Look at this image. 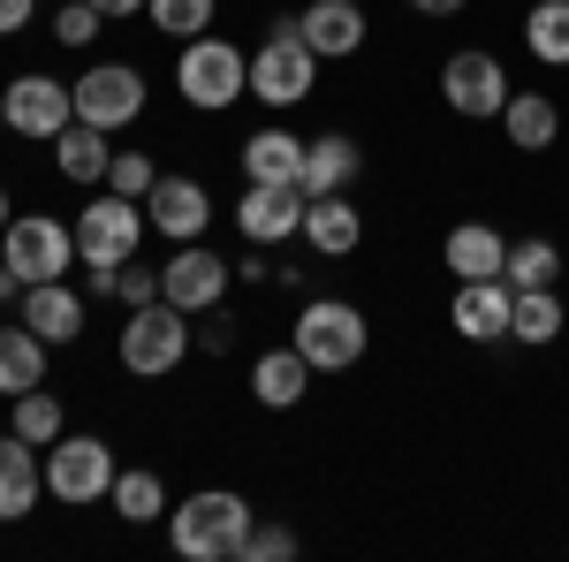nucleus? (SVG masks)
Segmentation results:
<instances>
[{
    "label": "nucleus",
    "mask_w": 569,
    "mask_h": 562,
    "mask_svg": "<svg viewBox=\"0 0 569 562\" xmlns=\"http://www.w3.org/2000/svg\"><path fill=\"white\" fill-rule=\"evenodd\" d=\"M31 16H39V0H0V39H8V31H23Z\"/></svg>",
    "instance_id": "nucleus-37"
},
{
    "label": "nucleus",
    "mask_w": 569,
    "mask_h": 562,
    "mask_svg": "<svg viewBox=\"0 0 569 562\" xmlns=\"http://www.w3.org/2000/svg\"><path fill=\"white\" fill-rule=\"evenodd\" d=\"M297 236H305L319 259H350L357 244H365V214H357L342 190H327V198H305V228Z\"/></svg>",
    "instance_id": "nucleus-18"
},
{
    "label": "nucleus",
    "mask_w": 569,
    "mask_h": 562,
    "mask_svg": "<svg viewBox=\"0 0 569 562\" xmlns=\"http://www.w3.org/2000/svg\"><path fill=\"white\" fill-rule=\"evenodd\" d=\"M114 297L130 304H160V266H137V259H122V282H114Z\"/></svg>",
    "instance_id": "nucleus-36"
},
{
    "label": "nucleus",
    "mask_w": 569,
    "mask_h": 562,
    "mask_svg": "<svg viewBox=\"0 0 569 562\" xmlns=\"http://www.w3.org/2000/svg\"><path fill=\"white\" fill-rule=\"evenodd\" d=\"M311 77H319V53L297 39V16H273L266 46L251 53V99H266V107H297V99L311 91Z\"/></svg>",
    "instance_id": "nucleus-4"
},
{
    "label": "nucleus",
    "mask_w": 569,
    "mask_h": 562,
    "mask_svg": "<svg viewBox=\"0 0 569 562\" xmlns=\"http://www.w3.org/2000/svg\"><path fill=\"white\" fill-rule=\"evenodd\" d=\"M46 335H31L23 319L0 327V395H23V388H46Z\"/></svg>",
    "instance_id": "nucleus-24"
},
{
    "label": "nucleus",
    "mask_w": 569,
    "mask_h": 562,
    "mask_svg": "<svg viewBox=\"0 0 569 562\" xmlns=\"http://www.w3.org/2000/svg\"><path fill=\"white\" fill-rule=\"evenodd\" d=\"M122 365H130L137 381H160V373H176L182 357H190V312H176V304H137L130 327H122Z\"/></svg>",
    "instance_id": "nucleus-5"
},
{
    "label": "nucleus",
    "mask_w": 569,
    "mask_h": 562,
    "mask_svg": "<svg viewBox=\"0 0 569 562\" xmlns=\"http://www.w3.org/2000/svg\"><path fill=\"white\" fill-rule=\"evenodd\" d=\"M440 259H448V274H456V282H493V274L509 266V244H501V228H486V220H463V228H448Z\"/></svg>",
    "instance_id": "nucleus-20"
},
{
    "label": "nucleus",
    "mask_w": 569,
    "mask_h": 562,
    "mask_svg": "<svg viewBox=\"0 0 569 562\" xmlns=\"http://www.w3.org/2000/svg\"><path fill=\"white\" fill-rule=\"evenodd\" d=\"M107 137L114 130H99V122H69V130L53 137V168L69 175V183H107V168H114Z\"/></svg>",
    "instance_id": "nucleus-22"
},
{
    "label": "nucleus",
    "mask_w": 569,
    "mask_h": 562,
    "mask_svg": "<svg viewBox=\"0 0 569 562\" xmlns=\"http://www.w3.org/2000/svg\"><path fill=\"white\" fill-rule=\"evenodd\" d=\"M243 175L251 183H305V137H289V130L243 137Z\"/></svg>",
    "instance_id": "nucleus-25"
},
{
    "label": "nucleus",
    "mask_w": 569,
    "mask_h": 562,
    "mask_svg": "<svg viewBox=\"0 0 569 562\" xmlns=\"http://www.w3.org/2000/svg\"><path fill=\"white\" fill-rule=\"evenodd\" d=\"M23 327L46 335V343H77L84 335V297L69 282H31L23 289Z\"/></svg>",
    "instance_id": "nucleus-19"
},
{
    "label": "nucleus",
    "mask_w": 569,
    "mask_h": 562,
    "mask_svg": "<svg viewBox=\"0 0 569 562\" xmlns=\"http://www.w3.org/2000/svg\"><path fill=\"white\" fill-rule=\"evenodd\" d=\"M0 130H8V107H0Z\"/></svg>",
    "instance_id": "nucleus-44"
},
{
    "label": "nucleus",
    "mask_w": 569,
    "mask_h": 562,
    "mask_svg": "<svg viewBox=\"0 0 569 562\" xmlns=\"http://www.w3.org/2000/svg\"><path fill=\"white\" fill-rule=\"evenodd\" d=\"M144 220H152L160 236H176V244H198V236L213 228V198H206V183H190V175H160L152 198H144Z\"/></svg>",
    "instance_id": "nucleus-14"
},
{
    "label": "nucleus",
    "mask_w": 569,
    "mask_h": 562,
    "mask_svg": "<svg viewBox=\"0 0 569 562\" xmlns=\"http://www.w3.org/2000/svg\"><path fill=\"white\" fill-rule=\"evenodd\" d=\"M8 426L23 433L31 448H53V441L69 433V411H61V395H46V388H23V395H8Z\"/></svg>",
    "instance_id": "nucleus-28"
},
{
    "label": "nucleus",
    "mask_w": 569,
    "mask_h": 562,
    "mask_svg": "<svg viewBox=\"0 0 569 562\" xmlns=\"http://www.w3.org/2000/svg\"><path fill=\"white\" fill-rule=\"evenodd\" d=\"M289 555H297V532H289V524H251L243 562H289Z\"/></svg>",
    "instance_id": "nucleus-35"
},
{
    "label": "nucleus",
    "mask_w": 569,
    "mask_h": 562,
    "mask_svg": "<svg viewBox=\"0 0 569 562\" xmlns=\"http://www.w3.org/2000/svg\"><path fill=\"white\" fill-rule=\"evenodd\" d=\"M39 456L46 448H31L16 426L0 433V524H16V517L39 510V494H46V464Z\"/></svg>",
    "instance_id": "nucleus-17"
},
{
    "label": "nucleus",
    "mask_w": 569,
    "mask_h": 562,
    "mask_svg": "<svg viewBox=\"0 0 569 562\" xmlns=\"http://www.w3.org/2000/svg\"><path fill=\"white\" fill-rule=\"evenodd\" d=\"M91 8H99L107 23H122V16H144V0H91Z\"/></svg>",
    "instance_id": "nucleus-41"
},
{
    "label": "nucleus",
    "mask_w": 569,
    "mask_h": 562,
    "mask_svg": "<svg viewBox=\"0 0 569 562\" xmlns=\"http://www.w3.org/2000/svg\"><path fill=\"white\" fill-rule=\"evenodd\" d=\"M107 502H114L130 524L168 517V486H160V472H114V494H107Z\"/></svg>",
    "instance_id": "nucleus-31"
},
{
    "label": "nucleus",
    "mask_w": 569,
    "mask_h": 562,
    "mask_svg": "<svg viewBox=\"0 0 569 562\" xmlns=\"http://www.w3.org/2000/svg\"><path fill=\"white\" fill-rule=\"evenodd\" d=\"M509 304L517 289L493 274V282H456V304H448V327L463 335V343H501L509 335Z\"/></svg>",
    "instance_id": "nucleus-15"
},
{
    "label": "nucleus",
    "mask_w": 569,
    "mask_h": 562,
    "mask_svg": "<svg viewBox=\"0 0 569 562\" xmlns=\"http://www.w3.org/2000/svg\"><path fill=\"white\" fill-rule=\"evenodd\" d=\"M311 388V365H305V349L289 343V349H266L259 365H251V395H259L266 411H297Z\"/></svg>",
    "instance_id": "nucleus-21"
},
{
    "label": "nucleus",
    "mask_w": 569,
    "mask_h": 562,
    "mask_svg": "<svg viewBox=\"0 0 569 562\" xmlns=\"http://www.w3.org/2000/svg\"><path fill=\"white\" fill-rule=\"evenodd\" d=\"M114 282H122V266H84V289H91V297H114Z\"/></svg>",
    "instance_id": "nucleus-39"
},
{
    "label": "nucleus",
    "mask_w": 569,
    "mask_h": 562,
    "mask_svg": "<svg viewBox=\"0 0 569 562\" xmlns=\"http://www.w3.org/2000/svg\"><path fill=\"white\" fill-rule=\"evenodd\" d=\"M152 183H160V168H152L144 152H114V168H107V190H122V198H152Z\"/></svg>",
    "instance_id": "nucleus-33"
},
{
    "label": "nucleus",
    "mask_w": 569,
    "mask_h": 562,
    "mask_svg": "<svg viewBox=\"0 0 569 562\" xmlns=\"http://www.w3.org/2000/svg\"><path fill=\"white\" fill-rule=\"evenodd\" d=\"M501 122H509V145H517V152H547L555 130H562V107H555L547 91H509Z\"/></svg>",
    "instance_id": "nucleus-26"
},
{
    "label": "nucleus",
    "mask_w": 569,
    "mask_h": 562,
    "mask_svg": "<svg viewBox=\"0 0 569 562\" xmlns=\"http://www.w3.org/2000/svg\"><path fill=\"white\" fill-rule=\"evenodd\" d=\"M16 289H23V274H16V266H8V259H0V304H8V297H16Z\"/></svg>",
    "instance_id": "nucleus-42"
},
{
    "label": "nucleus",
    "mask_w": 569,
    "mask_h": 562,
    "mask_svg": "<svg viewBox=\"0 0 569 562\" xmlns=\"http://www.w3.org/2000/svg\"><path fill=\"white\" fill-rule=\"evenodd\" d=\"M410 8H418V16H433V23H448V16H463L471 0H410Z\"/></svg>",
    "instance_id": "nucleus-40"
},
{
    "label": "nucleus",
    "mask_w": 569,
    "mask_h": 562,
    "mask_svg": "<svg viewBox=\"0 0 569 562\" xmlns=\"http://www.w3.org/2000/svg\"><path fill=\"white\" fill-rule=\"evenodd\" d=\"M440 99H448V115H463V122H501V107H509V69H501L486 46H463V53L440 61Z\"/></svg>",
    "instance_id": "nucleus-9"
},
{
    "label": "nucleus",
    "mask_w": 569,
    "mask_h": 562,
    "mask_svg": "<svg viewBox=\"0 0 569 562\" xmlns=\"http://www.w3.org/2000/svg\"><path fill=\"white\" fill-rule=\"evenodd\" d=\"M176 85L190 107H206V115H220V107H236L243 91H251V53H236L228 39H182V61H176Z\"/></svg>",
    "instance_id": "nucleus-3"
},
{
    "label": "nucleus",
    "mask_w": 569,
    "mask_h": 562,
    "mask_svg": "<svg viewBox=\"0 0 569 562\" xmlns=\"http://www.w3.org/2000/svg\"><path fill=\"white\" fill-rule=\"evenodd\" d=\"M289 343L305 349L311 373H350L357 357H365V343H372V327H365V312L342 297H311L305 312H297V335Z\"/></svg>",
    "instance_id": "nucleus-2"
},
{
    "label": "nucleus",
    "mask_w": 569,
    "mask_h": 562,
    "mask_svg": "<svg viewBox=\"0 0 569 562\" xmlns=\"http://www.w3.org/2000/svg\"><path fill=\"white\" fill-rule=\"evenodd\" d=\"M525 46L547 69H569V0H539L525 16Z\"/></svg>",
    "instance_id": "nucleus-29"
},
{
    "label": "nucleus",
    "mask_w": 569,
    "mask_h": 562,
    "mask_svg": "<svg viewBox=\"0 0 569 562\" xmlns=\"http://www.w3.org/2000/svg\"><path fill=\"white\" fill-rule=\"evenodd\" d=\"M236 228H243L259 252L289 244V236L305 228V183H251L243 206H236Z\"/></svg>",
    "instance_id": "nucleus-13"
},
{
    "label": "nucleus",
    "mask_w": 569,
    "mask_h": 562,
    "mask_svg": "<svg viewBox=\"0 0 569 562\" xmlns=\"http://www.w3.org/2000/svg\"><path fill=\"white\" fill-rule=\"evenodd\" d=\"M228 343H236V319L213 304V312H206V349H228Z\"/></svg>",
    "instance_id": "nucleus-38"
},
{
    "label": "nucleus",
    "mask_w": 569,
    "mask_h": 562,
    "mask_svg": "<svg viewBox=\"0 0 569 562\" xmlns=\"http://www.w3.org/2000/svg\"><path fill=\"white\" fill-rule=\"evenodd\" d=\"M555 335H562V297L555 289H517V304H509V343L547 349Z\"/></svg>",
    "instance_id": "nucleus-27"
},
{
    "label": "nucleus",
    "mask_w": 569,
    "mask_h": 562,
    "mask_svg": "<svg viewBox=\"0 0 569 562\" xmlns=\"http://www.w3.org/2000/svg\"><path fill=\"white\" fill-rule=\"evenodd\" d=\"M77 99V122H99V130H130L137 115H144V77H137L130 61H91L84 77L69 85Z\"/></svg>",
    "instance_id": "nucleus-10"
},
{
    "label": "nucleus",
    "mask_w": 569,
    "mask_h": 562,
    "mask_svg": "<svg viewBox=\"0 0 569 562\" xmlns=\"http://www.w3.org/2000/svg\"><path fill=\"white\" fill-rule=\"evenodd\" d=\"M99 23H107V16H99L91 0H69V8L53 16V39H61V46H91V39H99Z\"/></svg>",
    "instance_id": "nucleus-34"
},
{
    "label": "nucleus",
    "mask_w": 569,
    "mask_h": 562,
    "mask_svg": "<svg viewBox=\"0 0 569 562\" xmlns=\"http://www.w3.org/2000/svg\"><path fill=\"white\" fill-rule=\"evenodd\" d=\"M46 494L69 502V510L107 502V494H114V448L91 441V433H61V441L46 448Z\"/></svg>",
    "instance_id": "nucleus-6"
},
{
    "label": "nucleus",
    "mask_w": 569,
    "mask_h": 562,
    "mask_svg": "<svg viewBox=\"0 0 569 562\" xmlns=\"http://www.w3.org/2000/svg\"><path fill=\"white\" fill-rule=\"evenodd\" d=\"M228 274H236V266L220 259L213 244H182L176 259L160 266V297L176 304V312H190V319H206V312L228 297Z\"/></svg>",
    "instance_id": "nucleus-12"
},
{
    "label": "nucleus",
    "mask_w": 569,
    "mask_h": 562,
    "mask_svg": "<svg viewBox=\"0 0 569 562\" xmlns=\"http://www.w3.org/2000/svg\"><path fill=\"white\" fill-rule=\"evenodd\" d=\"M8 220H16V214H8V190H0V228H8Z\"/></svg>",
    "instance_id": "nucleus-43"
},
{
    "label": "nucleus",
    "mask_w": 569,
    "mask_h": 562,
    "mask_svg": "<svg viewBox=\"0 0 569 562\" xmlns=\"http://www.w3.org/2000/svg\"><path fill=\"white\" fill-rule=\"evenodd\" d=\"M357 168H365V152H357L342 130H327V137H311L305 145V198H327V190H350Z\"/></svg>",
    "instance_id": "nucleus-23"
},
{
    "label": "nucleus",
    "mask_w": 569,
    "mask_h": 562,
    "mask_svg": "<svg viewBox=\"0 0 569 562\" xmlns=\"http://www.w3.org/2000/svg\"><path fill=\"white\" fill-rule=\"evenodd\" d=\"M555 274H562V252H555L547 236L509 244V266H501V282H509V289H555Z\"/></svg>",
    "instance_id": "nucleus-30"
},
{
    "label": "nucleus",
    "mask_w": 569,
    "mask_h": 562,
    "mask_svg": "<svg viewBox=\"0 0 569 562\" xmlns=\"http://www.w3.org/2000/svg\"><path fill=\"white\" fill-rule=\"evenodd\" d=\"M0 259L23 274V289L31 282H61L77 266V228L69 220H46V214H16L0 228Z\"/></svg>",
    "instance_id": "nucleus-7"
},
{
    "label": "nucleus",
    "mask_w": 569,
    "mask_h": 562,
    "mask_svg": "<svg viewBox=\"0 0 569 562\" xmlns=\"http://www.w3.org/2000/svg\"><path fill=\"white\" fill-rule=\"evenodd\" d=\"M297 39L319 61H350L357 46H365V8L357 0H311V8H297Z\"/></svg>",
    "instance_id": "nucleus-16"
},
{
    "label": "nucleus",
    "mask_w": 569,
    "mask_h": 562,
    "mask_svg": "<svg viewBox=\"0 0 569 562\" xmlns=\"http://www.w3.org/2000/svg\"><path fill=\"white\" fill-rule=\"evenodd\" d=\"M251 502L236 494V486H198L190 502L168 510V540H176V555L190 562H243V540H251Z\"/></svg>",
    "instance_id": "nucleus-1"
},
{
    "label": "nucleus",
    "mask_w": 569,
    "mask_h": 562,
    "mask_svg": "<svg viewBox=\"0 0 569 562\" xmlns=\"http://www.w3.org/2000/svg\"><path fill=\"white\" fill-rule=\"evenodd\" d=\"M0 107H8V130H16V137H46V145L77 122V99H69V85H61V77H39V69H23L16 85L0 91Z\"/></svg>",
    "instance_id": "nucleus-11"
},
{
    "label": "nucleus",
    "mask_w": 569,
    "mask_h": 562,
    "mask_svg": "<svg viewBox=\"0 0 569 562\" xmlns=\"http://www.w3.org/2000/svg\"><path fill=\"white\" fill-rule=\"evenodd\" d=\"M144 16H152L168 39H206V23H213V0H144Z\"/></svg>",
    "instance_id": "nucleus-32"
},
{
    "label": "nucleus",
    "mask_w": 569,
    "mask_h": 562,
    "mask_svg": "<svg viewBox=\"0 0 569 562\" xmlns=\"http://www.w3.org/2000/svg\"><path fill=\"white\" fill-rule=\"evenodd\" d=\"M137 244H144V198L99 190L77 214V259L84 266H122V259H137Z\"/></svg>",
    "instance_id": "nucleus-8"
}]
</instances>
